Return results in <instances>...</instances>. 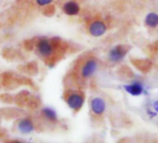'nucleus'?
<instances>
[{"instance_id": "2eb2a0df", "label": "nucleus", "mask_w": 158, "mask_h": 143, "mask_svg": "<svg viewBox=\"0 0 158 143\" xmlns=\"http://www.w3.org/2000/svg\"><path fill=\"white\" fill-rule=\"evenodd\" d=\"M43 8H44V9H43V10H42V12H43V14H44L46 17H52V16L55 14V12H56V8H55V6L52 5V4H49V5L45 6V7H43Z\"/></svg>"}, {"instance_id": "6e6552de", "label": "nucleus", "mask_w": 158, "mask_h": 143, "mask_svg": "<svg viewBox=\"0 0 158 143\" xmlns=\"http://www.w3.org/2000/svg\"><path fill=\"white\" fill-rule=\"evenodd\" d=\"M80 6L75 1H67L62 5V11L68 16H76L80 12Z\"/></svg>"}, {"instance_id": "0eeeda50", "label": "nucleus", "mask_w": 158, "mask_h": 143, "mask_svg": "<svg viewBox=\"0 0 158 143\" xmlns=\"http://www.w3.org/2000/svg\"><path fill=\"white\" fill-rule=\"evenodd\" d=\"M131 62L141 73H148L152 66V62L149 59H132Z\"/></svg>"}, {"instance_id": "1a4fd4ad", "label": "nucleus", "mask_w": 158, "mask_h": 143, "mask_svg": "<svg viewBox=\"0 0 158 143\" xmlns=\"http://www.w3.org/2000/svg\"><path fill=\"white\" fill-rule=\"evenodd\" d=\"M17 128L23 134H30L35 130V125L30 118H23L18 122Z\"/></svg>"}, {"instance_id": "20e7f679", "label": "nucleus", "mask_w": 158, "mask_h": 143, "mask_svg": "<svg viewBox=\"0 0 158 143\" xmlns=\"http://www.w3.org/2000/svg\"><path fill=\"white\" fill-rule=\"evenodd\" d=\"M130 50V46L126 44L116 45L115 47H112L108 53V58L112 62L117 63L124 59L126 55Z\"/></svg>"}, {"instance_id": "423d86ee", "label": "nucleus", "mask_w": 158, "mask_h": 143, "mask_svg": "<svg viewBox=\"0 0 158 143\" xmlns=\"http://www.w3.org/2000/svg\"><path fill=\"white\" fill-rule=\"evenodd\" d=\"M90 109L95 115H102L106 111V102L101 97H95L90 100Z\"/></svg>"}, {"instance_id": "dca6fc26", "label": "nucleus", "mask_w": 158, "mask_h": 143, "mask_svg": "<svg viewBox=\"0 0 158 143\" xmlns=\"http://www.w3.org/2000/svg\"><path fill=\"white\" fill-rule=\"evenodd\" d=\"M23 47L26 50H33L35 47V39H29L24 41Z\"/></svg>"}, {"instance_id": "a211bd4d", "label": "nucleus", "mask_w": 158, "mask_h": 143, "mask_svg": "<svg viewBox=\"0 0 158 143\" xmlns=\"http://www.w3.org/2000/svg\"><path fill=\"white\" fill-rule=\"evenodd\" d=\"M149 48H150V51H152L153 54L157 53L158 52V41H155L152 44H151L149 46Z\"/></svg>"}, {"instance_id": "7ed1b4c3", "label": "nucleus", "mask_w": 158, "mask_h": 143, "mask_svg": "<svg viewBox=\"0 0 158 143\" xmlns=\"http://www.w3.org/2000/svg\"><path fill=\"white\" fill-rule=\"evenodd\" d=\"M98 61L94 57L87 59L80 67V76L84 80L91 78L98 70Z\"/></svg>"}, {"instance_id": "ddd939ff", "label": "nucleus", "mask_w": 158, "mask_h": 143, "mask_svg": "<svg viewBox=\"0 0 158 143\" xmlns=\"http://www.w3.org/2000/svg\"><path fill=\"white\" fill-rule=\"evenodd\" d=\"M144 23L149 28H155L158 26V14L155 12H150L146 15Z\"/></svg>"}, {"instance_id": "39448f33", "label": "nucleus", "mask_w": 158, "mask_h": 143, "mask_svg": "<svg viewBox=\"0 0 158 143\" xmlns=\"http://www.w3.org/2000/svg\"><path fill=\"white\" fill-rule=\"evenodd\" d=\"M107 32V26L102 21H94L89 25V33L91 36L101 37Z\"/></svg>"}, {"instance_id": "f8f14e48", "label": "nucleus", "mask_w": 158, "mask_h": 143, "mask_svg": "<svg viewBox=\"0 0 158 143\" xmlns=\"http://www.w3.org/2000/svg\"><path fill=\"white\" fill-rule=\"evenodd\" d=\"M41 113L43 115V117L49 121V122H52V123H55L58 121V114L56 112V111L52 108H49V107H45L42 109L41 111Z\"/></svg>"}, {"instance_id": "6ab92c4d", "label": "nucleus", "mask_w": 158, "mask_h": 143, "mask_svg": "<svg viewBox=\"0 0 158 143\" xmlns=\"http://www.w3.org/2000/svg\"><path fill=\"white\" fill-rule=\"evenodd\" d=\"M152 106H153V110L158 113V100L154 101V102H153V104H152Z\"/></svg>"}, {"instance_id": "f257e3e1", "label": "nucleus", "mask_w": 158, "mask_h": 143, "mask_svg": "<svg viewBox=\"0 0 158 143\" xmlns=\"http://www.w3.org/2000/svg\"><path fill=\"white\" fill-rule=\"evenodd\" d=\"M64 100L67 106L73 112H79L84 106L86 96L82 91L69 90L64 95Z\"/></svg>"}, {"instance_id": "412c9836", "label": "nucleus", "mask_w": 158, "mask_h": 143, "mask_svg": "<svg viewBox=\"0 0 158 143\" xmlns=\"http://www.w3.org/2000/svg\"><path fill=\"white\" fill-rule=\"evenodd\" d=\"M6 143H23L22 141H20V140H10V141H8V142H6Z\"/></svg>"}, {"instance_id": "aec40b11", "label": "nucleus", "mask_w": 158, "mask_h": 143, "mask_svg": "<svg viewBox=\"0 0 158 143\" xmlns=\"http://www.w3.org/2000/svg\"><path fill=\"white\" fill-rule=\"evenodd\" d=\"M148 113H149V115H150L151 117H154V116H156V115H157V112H156L148 111Z\"/></svg>"}, {"instance_id": "f03ea898", "label": "nucleus", "mask_w": 158, "mask_h": 143, "mask_svg": "<svg viewBox=\"0 0 158 143\" xmlns=\"http://www.w3.org/2000/svg\"><path fill=\"white\" fill-rule=\"evenodd\" d=\"M35 48L36 49L37 54L45 59L50 57L55 52L52 44L50 42V39L46 37H39L35 39Z\"/></svg>"}, {"instance_id": "9b49d317", "label": "nucleus", "mask_w": 158, "mask_h": 143, "mask_svg": "<svg viewBox=\"0 0 158 143\" xmlns=\"http://www.w3.org/2000/svg\"><path fill=\"white\" fill-rule=\"evenodd\" d=\"M50 42L52 44V47H53L55 52H59V53L64 55V53L66 51H68V48H69L68 44L65 41L61 40L60 37H58V36L52 37V38H50Z\"/></svg>"}, {"instance_id": "f3484780", "label": "nucleus", "mask_w": 158, "mask_h": 143, "mask_svg": "<svg viewBox=\"0 0 158 143\" xmlns=\"http://www.w3.org/2000/svg\"><path fill=\"white\" fill-rule=\"evenodd\" d=\"M35 2L38 6L40 7H45L53 2V0H35Z\"/></svg>"}, {"instance_id": "4468645a", "label": "nucleus", "mask_w": 158, "mask_h": 143, "mask_svg": "<svg viewBox=\"0 0 158 143\" xmlns=\"http://www.w3.org/2000/svg\"><path fill=\"white\" fill-rule=\"evenodd\" d=\"M23 70L26 72V73L30 74V75H35L37 72H38V67L36 62L32 61V62H28L26 63L23 67Z\"/></svg>"}, {"instance_id": "9d476101", "label": "nucleus", "mask_w": 158, "mask_h": 143, "mask_svg": "<svg viewBox=\"0 0 158 143\" xmlns=\"http://www.w3.org/2000/svg\"><path fill=\"white\" fill-rule=\"evenodd\" d=\"M124 88L131 96H139L144 91V88H143L142 83L141 82H139V81H134L131 84L125 85L124 86Z\"/></svg>"}]
</instances>
